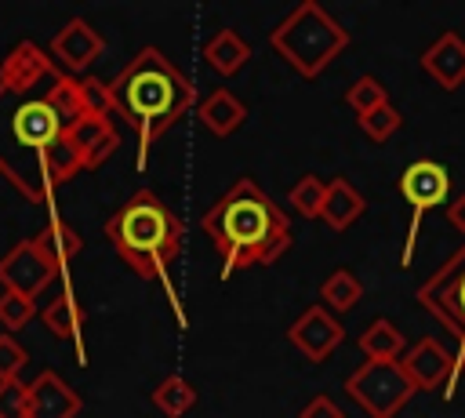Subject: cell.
Masks as SVG:
<instances>
[{
  "label": "cell",
  "mask_w": 465,
  "mask_h": 418,
  "mask_svg": "<svg viewBox=\"0 0 465 418\" xmlns=\"http://www.w3.org/2000/svg\"><path fill=\"white\" fill-rule=\"evenodd\" d=\"M113 116L109 84L69 76L33 40L15 44L0 62V174L29 204H47L44 164L51 149L84 120Z\"/></svg>",
  "instance_id": "6da1fadb"
},
{
  "label": "cell",
  "mask_w": 465,
  "mask_h": 418,
  "mask_svg": "<svg viewBox=\"0 0 465 418\" xmlns=\"http://www.w3.org/2000/svg\"><path fill=\"white\" fill-rule=\"evenodd\" d=\"M200 225L222 254V280H229L236 269L272 265L291 247L294 233L283 207L254 178L232 182V189L203 211Z\"/></svg>",
  "instance_id": "7a4b0ae2"
},
{
  "label": "cell",
  "mask_w": 465,
  "mask_h": 418,
  "mask_svg": "<svg viewBox=\"0 0 465 418\" xmlns=\"http://www.w3.org/2000/svg\"><path fill=\"white\" fill-rule=\"evenodd\" d=\"M109 98H113V113H120L127 127L138 134V171H142L149 149L196 105V87L160 47H142L109 80Z\"/></svg>",
  "instance_id": "3957f363"
},
{
  "label": "cell",
  "mask_w": 465,
  "mask_h": 418,
  "mask_svg": "<svg viewBox=\"0 0 465 418\" xmlns=\"http://www.w3.org/2000/svg\"><path fill=\"white\" fill-rule=\"evenodd\" d=\"M105 236L116 254L145 280H167L171 262L182 254L185 222L149 189H138L105 218Z\"/></svg>",
  "instance_id": "277c9868"
},
{
  "label": "cell",
  "mask_w": 465,
  "mask_h": 418,
  "mask_svg": "<svg viewBox=\"0 0 465 418\" xmlns=\"http://www.w3.org/2000/svg\"><path fill=\"white\" fill-rule=\"evenodd\" d=\"M272 51L305 80L320 76L345 47H349V29L316 0H302L272 33H269Z\"/></svg>",
  "instance_id": "5b68a950"
},
{
  "label": "cell",
  "mask_w": 465,
  "mask_h": 418,
  "mask_svg": "<svg viewBox=\"0 0 465 418\" xmlns=\"http://www.w3.org/2000/svg\"><path fill=\"white\" fill-rule=\"evenodd\" d=\"M418 389L411 385L400 360H363L345 378V396L363 407L367 418H396Z\"/></svg>",
  "instance_id": "8992f818"
},
{
  "label": "cell",
  "mask_w": 465,
  "mask_h": 418,
  "mask_svg": "<svg viewBox=\"0 0 465 418\" xmlns=\"http://www.w3.org/2000/svg\"><path fill=\"white\" fill-rule=\"evenodd\" d=\"M418 305L429 309L465 349V244L418 287Z\"/></svg>",
  "instance_id": "52a82bcc"
},
{
  "label": "cell",
  "mask_w": 465,
  "mask_h": 418,
  "mask_svg": "<svg viewBox=\"0 0 465 418\" xmlns=\"http://www.w3.org/2000/svg\"><path fill=\"white\" fill-rule=\"evenodd\" d=\"M447 193H450V174H447V167L440 160H414V164L403 167V174H400V196L411 207V225H407V244H403L400 265H407L414 258L425 211H432L436 204H443Z\"/></svg>",
  "instance_id": "ba28073f"
},
{
  "label": "cell",
  "mask_w": 465,
  "mask_h": 418,
  "mask_svg": "<svg viewBox=\"0 0 465 418\" xmlns=\"http://www.w3.org/2000/svg\"><path fill=\"white\" fill-rule=\"evenodd\" d=\"M62 273L58 258L40 244V236H25L18 240L4 258H0V284L4 291L25 294L36 302L40 291H47L54 284V276Z\"/></svg>",
  "instance_id": "9c48e42d"
},
{
  "label": "cell",
  "mask_w": 465,
  "mask_h": 418,
  "mask_svg": "<svg viewBox=\"0 0 465 418\" xmlns=\"http://www.w3.org/2000/svg\"><path fill=\"white\" fill-rule=\"evenodd\" d=\"M400 367L407 371L411 385L414 389H425V393H436L443 389L447 396L454 393L458 385V356H450L436 338H418L414 345H407V353L400 356Z\"/></svg>",
  "instance_id": "30bf717a"
},
{
  "label": "cell",
  "mask_w": 465,
  "mask_h": 418,
  "mask_svg": "<svg viewBox=\"0 0 465 418\" xmlns=\"http://www.w3.org/2000/svg\"><path fill=\"white\" fill-rule=\"evenodd\" d=\"M341 338H345L341 320H338L331 309H323V305L302 309V316L291 320V327H287V342H291L305 360H312V363H323V360L341 345Z\"/></svg>",
  "instance_id": "8fae6325"
},
{
  "label": "cell",
  "mask_w": 465,
  "mask_h": 418,
  "mask_svg": "<svg viewBox=\"0 0 465 418\" xmlns=\"http://www.w3.org/2000/svg\"><path fill=\"white\" fill-rule=\"evenodd\" d=\"M102 51H105V36H102L87 18H69V22L51 36V47H47V55H51L69 76L84 73Z\"/></svg>",
  "instance_id": "7c38bea8"
},
{
  "label": "cell",
  "mask_w": 465,
  "mask_h": 418,
  "mask_svg": "<svg viewBox=\"0 0 465 418\" xmlns=\"http://www.w3.org/2000/svg\"><path fill=\"white\" fill-rule=\"evenodd\" d=\"M80 407V393L58 371H40L29 382V418H73Z\"/></svg>",
  "instance_id": "4fadbf2b"
},
{
  "label": "cell",
  "mask_w": 465,
  "mask_h": 418,
  "mask_svg": "<svg viewBox=\"0 0 465 418\" xmlns=\"http://www.w3.org/2000/svg\"><path fill=\"white\" fill-rule=\"evenodd\" d=\"M421 69L443 87V91H458L465 84V40L447 29L440 33L425 51H421Z\"/></svg>",
  "instance_id": "5bb4252c"
},
{
  "label": "cell",
  "mask_w": 465,
  "mask_h": 418,
  "mask_svg": "<svg viewBox=\"0 0 465 418\" xmlns=\"http://www.w3.org/2000/svg\"><path fill=\"white\" fill-rule=\"evenodd\" d=\"M69 138H73V145H76V153L84 160V171L102 167L116 153V145H120V134L113 127V116H84L69 131Z\"/></svg>",
  "instance_id": "9a60e30c"
},
{
  "label": "cell",
  "mask_w": 465,
  "mask_h": 418,
  "mask_svg": "<svg viewBox=\"0 0 465 418\" xmlns=\"http://www.w3.org/2000/svg\"><path fill=\"white\" fill-rule=\"evenodd\" d=\"M363 211H367V200H363V193H360L349 178H331V182H327V196H323L320 218H323L334 233H345Z\"/></svg>",
  "instance_id": "2e32d148"
},
{
  "label": "cell",
  "mask_w": 465,
  "mask_h": 418,
  "mask_svg": "<svg viewBox=\"0 0 465 418\" xmlns=\"http://www.w3.org/2000/svg\"><path fill=\"white\" fill-rule=\"evenodd\" d=\"M200 120H203V127H207L211 134L229 138V134L247 120V105H243L232 91L218 87V91H211V95L200 102Z\"/></svg>",
  "instance_id": "e0dca14e"
},
{
  "label": "cell",
  "mask_w": 465,
  "mask_h": 418,
  "mask_svg": "<svg viewBox=\"0 0 465 418\" xmlns=\"http://www.w3.org/2000/svg\"><path fill=\"white\" fill-rule=\"evenodd\" d=\"M84 309H80V302H76V294L65 287V291H58L47 305H44V327L51 331V334H58V338H69V342H76L80 345V353H84ZM87 360V356H84Z\"/></svg>",
  "instance_id": "ac0fdd59"
},
{
  "label": "cell",
  "mask_w": 465,
  "mask_h": 418,
  "mask_svg": "<svg viewBox=\"0 0 465 418\" xmlns=\"http://www.w3.org/2000/svg\"><path fill=\"white\" fill-rule=\"evenodd\" d=\"M203 58H207V65H211L218 76H232V73H240V69L247 65L251 44H247L240 33H232V29H218V33L203 44Z\"/></svg>",
  "instance_id": "d6986e66"
},
{
  "label": "cell",
  "mask_w": 465,
  "mask_h": 418,
  "mask_svg": "<svg viewBox=\"0 0 465 418\" xmlns=\"http://www.w3.org/2000/svg\"><path fill=\"white\" fill-rule=\"evenodd\" d=\"M356 345L363 349V360H400L407 353V338L400 334V327L389 316H374L360 331Z\"/></svg>",
  "instance_id": "ffe728a7"
},
{
  "label": "cell",
  "mask_w": 465,
  "mask_h": 418,
  "mask_svg": "<svg viewBox=\"0 0 465 418\" xmlns=\"http://www.w3.org/2000/svg\"><path fill=\"white\" fill-rule=\"evenodd\" d=\"M320 298H323L327 309H334V313H349V309L360 305V298H363V284H360L356 273H349V269H334V273L323 280Z\"/></svg>",
  "instance_id": "44dd1931"
},
{
  "label": "cell",
  "mask_w": 465,
  "mask_h": 418,
  "mask_svg": "<svg viewBox=\"0 0 465 418\" xmlns=\"http://www.w3.org/2000/svg\"><path fill=\"white\" fill-rule=\"evenodd\" d=\"M36 236H40V244L58 258V265H62V269H65V262H69V258H76V254H80V247H84V236H80L65 218H58V214H54V218H47V225H44Z\"/></svg>",
  "instance_id": "7402d4cb"
},
{
  "label": "cell",
  "mask_w": 465,
  "mask_h": 418,
  "mask_svg": "<svg viewBox=\"0 0 465 418\" xmlns=\"http://www.w3.org/2000/svg\"><path fill=\"white\" fill-rule=\"evenodd\" d=\"M193 403H196V389L182 374H167L153 389V407H160V414H167V418H182Z\"/></svg>",
  "instance_id": "603a6c76"
},
{
  "label": "cell",
  "mask_w": 465,
  "mask_h": 418,
  "mask_svg": "<svg viewBox=\"0 0 465 418\" xmlns=\"http://www.w3.org/2000/svg\"><path fill=\"white\" fill-rule=\"evenodd\" d=\"M385 102H389V91L381 87L378 76H356V80L349 84V91H345V105H349L356 116H367V113H374V109L385 105Z\"/></svg>",
  "instance_id": "cb8c5ba5"
},
{
  "label": "cell",
  "mask_w": 465,
  "mask_h": 418,
  "mask_svg": "<svg viewBox=\"0 0 465 418\" xmlns=\"http://www.w3.org/2000/svg\"><path fill=\"white\" fill-rule=\"evenodd\" d=\"M323 196H327V182H323L320 174H302V178L291 185V207H294L302 218H320Z\"/></svg>",
  "instance_id": "d4e9b609"
},
{
  "label": "cell",
  "mask_w": 465,
  "mask_h": 418,
  "mask_svg": "<svg viewBox=\"0 0 465 418\" xmlns=\"http://www.w3.org/2000/svg\"><path fill=\"white\" fill-rule=\"evenodd\" d=\"M33 316H36V302H33V298L15 294V291H0V327H4L7 334L22 331Z\"/></svg>",
  "instance_id": "484cf974"
},
{
  "label": "cell",
  "mask_w": 465,
  "mask_h": 418,
  "mask_svg": "<svg viewBox=\"0 0 465 418\" xmlns=\"http://www.w3.org/2000/svg\"><path fill=\"white\" fill-rule=\"evenodd\" d=\"M400 124H403V116H400V109H396L392 102H385V105H378L374 113L360 116V127H363V134H367L371 142H389V138L400 131Z\"/></svg>",
  "instance_id": "4316f807"
},
{
  "label": "cell",
  "mask_w": 465,
  "mask_h": 418,
  "mask_svg": "<svg viewBox=\"0 0 465 418\" xmlns=\"http://www.w3.org/2000/svg\"><path fill=\"white\" fill-rule=\"evenodd\" d=\"M0 418H29V385L22 378L0 382Z\"/></svg>",
  "instance_id": "83f0119b"
},
{
  "label": "cell",
  "mask_w": 465,
  "mask_h": 418,
  "mask_svg": "<svg viewBox=\"0 0 465 418\" xmlns=\"http://www.w3.org/2000/svg\"><path fill=\"white\" fill-rule=\"evenodd\" d=\"M29 363V349L15 338V334H0V382L7 378H18V371Z\"/></svg>",
  "instance_id": "f1b7e54d"
},
{
  "label": "cell",
  "mask_w": 465,
  "mask_h": 418,
  "mask_svg": "<svg viewBox=\"0 0 465 418\" xmlns=\"http://www.w3.org/2000/svg\"><path fill=\"white\" fill-rule=\"evenodd\" d=\"M298 418H345V414H341V407H338L327 393H320V396H312V400L302 407Z\"/></svg>",
  "instance_id": "f546056e"
},
{
  "label": "cell",
  "mask_w": 465,
  "mask_h": 418,
  "mask_svg": "<svg viewBox=\"0 0 465 418\" xmlns=\"http://www.w3.org/2000/svg\"><path fill=\"white\" fill-rule=\"evenodd\" d=\"M447 222H450L458 233H465V193L447 204Z\"/></svg>",
  "instance_id": "4dcf8cb0"
},
{
  "label": "cell",
  "mask_w": 465,
  "mask_h": 418,
  "mask_svg": "<svg viewBox=\"0 0 465 418\" xmlns=\"http://www.w3.org/2000/svg\"><path fill=\"white\" fill-rule=\"evenodd\" d=\"M458 374H465V349L458 353ZM458 374H454V378H458Z\"/></svg>",
  "instance_id": "1f68e13d"
}]
</instances>
